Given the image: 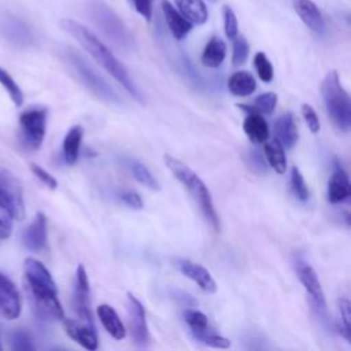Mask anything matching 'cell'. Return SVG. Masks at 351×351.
Returning <instances> with one entry per match:
<instances>
[{
  "instance_id": "cell-9",
  "label": "cell",
  "mask_w": 351,
  "mask_h": 351,
  "mask_svg": "<svg viewBox=\"0 0 351 351\" xmlns=\"http://www.w3.org/2000/svg\"><path fill=\"white\" fill-rule=\"evenodd\" d=\"M89 295H90V289H89L88 274L85 271L84 265H78L75 270V285H74V296H73L74 311L77 313L82 324L95 328L92 311H90Z\"/></svg>"
},
{
  "instance_id": "cell-15",
  "label": "cell",
  "mask_w": 351,
  "mask_h": 351,
  "mask_svg": "<svg viewBox=\"0 0 351 351\" xmlns=\"http://www.w3.org/2000/svg\"><path fill=\"white\" fill-rule=\"evenodd\" d=\"M351 195V185L347 176V171L336 160L335 169L328 184V199L330 203H341L347 200Z\"/></svg>"
},
{
  "instance_id": "cell-45",
  "label": "cell",
  "mask_w": 351,
  "mask_h": 351,
  "mask_svg": "<svg viewBox=\"0 0 351 351\" xmlns=\"http://www.w3.org/2000/svg\"><path fill=\"white\" fill-rule=\"evenodd\" d=\"M0 350H1V346H0Z\"/></svg>"
},
{
  "instance_id": "cell-38",
  "label": "cell",
  "mask_w": 351,
  "mask_h": 351,
  "mask_svg": "<svg viewBox=\"0 0 351 351\" xmlns=\"http://www.w3.org/2000/svg\"><path fill=\"white\" fill-rule=\"evenodd\" d=\"M339 311L343 322V336L350 341V330H351V304L346 298L339 299Z\"/></svg>"
},
{
  "instance_id": "cell-32",
  "label": "cell",
  "mask_w": 351,
  "mask_h": 351,
  "mask_svg": "<svg viewBox=\"0 0 351 351\" xmlns=\"http://www.w3.org/2000/svg\"><path fill=\"white\" fill-rule=\"evenodd\" d=\"M250 52V45L244 36H236L233 38V56L232 63L233 66H241L245 63Z\"/></svg>"
},
{
  "instance_id": "cell-29",
  "label": "cell",
  "mask_w": 351,
  "mask_h": 351,
  "mask_svg": "<svg viewBox=\"0 0 351 351\" xmlns=\"http://www.w3.org/2000/svg\"><path fill=\"white\" fill-rule=\"evenodd\" d=\"M0 85L7 90L12 103L16 107H21L23 103V93H22L19 85L15 82V80L10 75V73L1 67H0Z\"/></svg>"
},
{
  "instance_id": "cell-34",
  "label": "cell",
  "mask_w": 351,
  "mask_h": 351,
  "mask_svg": "<svg viewBox=\"0 0 351 351\" xmlns=\"http://www.w3.org/2000/svg\"><path fill=\"white\" fill-rule=\"evenodd\" d=\"M14 215L7 204L0 199V239H8L12 232Z\"/></svg>"
},
{
  "instance_id": "cell-11",
  "label": "cell",
  "mask_w": 351,
  "mask_h": 351,
  "mask_svg": "<svg viewBox=\"0 0 351 351\" xmlns=\"http://www.w3.org/2000/svg\"><path fill=\"white\" fill-rule=\"evenodd\" d=\"M22 311L21 295L16 285L0 273V317L5 319H16Z\"/></svg>"
},
{
  "instance_id": "cell-19",
  "label": "cell",
  "mask_w": 351,
  "mask_h": 351,
  "mask_svg": "<svg viewBox=\"0 0 351 351\" xmlns=\"http://www.w3.org/2000/svg\"><path fill=\"white\" fill-rule=\"evenodd\" d=\"M97 315L104 329L117 340H122L126 336V329L119 319L117 311L108 304H100L97 307Z\"/></svg>"
},
{
  "instance_id": "cell-42",
  "label": "cell",
  "mask_w": 351,
  "mask_h": 351,
  "mask_svg": "<svg viewBox=\"0 0 351 351\" xmlns=\"http://www.w3.org/2000/svg\"><path fill=\"white\" fill-rule=\"evenodd\" d=\"M121 199H122V202H123L126 206H129L130 208H134V210H141L143 206H144V203H143L141 197L138 196V193H136V192H133V191H126V192H123V193L121 195Z\"/></svg>"
},
{
  "instance_id": "cell-4",
  "label": "cell",
  "mask_w": 351,
  "mask_h": 351,
  "mask_svg": "<svg viewBox=\"0 0 351 351\" xmlns=\"http://www.w3.org/2000/svg\"><path fill=\"white\" fill-rule=\"evenodd\" d=\"M88 11L95 26L107 40L112 43V45L125 52L134 49L136 41L133 34L122 22V19L103 0H92L89 3Z\"/></svg>"
},
{
  "instance_id": "cell-24",
  "label": "cell",
  "mask_w": 351,
  "mask_h": 351,
  "mask_svg": "<svg viewBox=\"0 0 351 351\" xmlns=\"http://www.w3.org/2000/svg\"><path fill=\"white\" fill-rule=\"evenodd\" d=\"M84 130L80 125L70 128L63 140V158L67 165H74L80 155V147L82 141Z\"/></svg>"
},
{
  "instance_id": "cell-2",
  "label": "cell",
  "mask_w": 351,
  "mask_h": 351,
  "mask_svg": "<svg viewBox=\"0 0 351 351\" xmlns=\"http://www.w3.org/2000/svg\"><path fill=\"white\" fill-rule=\"evenodd\" d=\"M165 165L167 169L173 173V176L185 186V189L189 192V195L193 197L196 204L199 206L200 211L206 217V219L210 222L213 229L215 232H219L221 223H219V217L215 211L211 195L206 184L202 181V178L192 170L189 169L185 163H182L180 159L165 154L163 155Z\"/></svg>"
},
{
  "instance_id": "cell-22",
  "label": "cell",
  "mask_w": 351,
  "mask_h": 351,
  "mask_svg": "<svg viewBox=\"0 0 351 351\" xmlns=\"http://www.w3.org/2000/svg\"><path fill=\"white\" fill-rule=\"evenodd\" d=\"M228 88L232 95L239 96V97H245L254 93L256 89V82L255 78L251 73L240 70L233 73L229 80H228Z\"/></svg>"
},
{
  "instance_id": "cell-8",
  "label": "cell",
  "mask_w": 351,
  "mask_h": 351,
  "mask_svg": "<svg viewBox=\"0 0 351 351\" xmlns=\"http://www.w3.org/2000/svg\"><path fill=\"white\" fill-rule=\"evenodd\" d=\"M0 199L11 210L14 219L25 218L23 189L19 180L8 170L0 167Z\"/></svg>"
},
{
  "instance_id": "cell-23",
  "label": "cell",
  "mask_w": 351,
  "mask_h": 351,
  "mask_svg": "<svg viewBox=\"0 0 351 351\" xmlns=\"http://www.w3.org/2000/svg\"><path fill=\"white\" fill-rule=\"evenodd\" d=\"M226 56V45L223 43L222 38L214 36L208 40V43L206 44L203 53H202V63L206 67H219L223 62Z\"/></svg>"
},
{
  "instance_id": "cell-10",
  "label": "cell",
  "mask_w": 351,
  "mask_h": 351,
  "mask_svg": "<svg viewBox=\"0 0 351 351\" xmlns=\"http://www.w3.org/2000/svg\"><path fill=\"white\" fill-rule=\"evenodd\" d=\"M128 317H129V329L133 341L138 347H145L149 341L148 326L145 321V311L141 302L132 293L128 292Z\"/></svg>"
},
{
  "instance_id": "cell-6",
  "label": "cell",
  "mask_w": 351,
  "mask_h": 351,
  "mask_svg": "<svg viewBox=\"0 0 351 351\" xmlns=\"http://www.w3.org/2000/svg\"><path fill=\"white\" fill-rule=\"evenodd\" d=\"M293 263H295V270L299 277V281L302 282L304 291L308 295V300L313 306V310L322 321H328V308H326L325 295L314 269L299 255L295 256Z\"/></svg>"
},
{
  "instance_id": "cell-3",
  "label": "cell",
  "mask_w": 351,
  "mask_h": 351,
  "mask_svg": "<svg viewBox=\"0 0 351 351\" xmlns=\"http://www.w3.org/2000/svg\"><path fill=\"white\" fill-rule=\"evenodd\" d=\"M63 60L78 78V81L93 95L111 104H122L119 95L112 86L85 60V58L71 47H64L60 52Z\"/></svg>"
},
{
  "instance_id": "cell-17",
  "label": "cell",
  "mask_w": 351,
  "mask_h": 351,
  "mask_svg": "<svg viewBox=\"0 0 351 351\" xmlns=\"http://www.w3.org/2000/svg\"><path fill=\"white\" fill-rule=\"evenodd\" d=\"M160 7L167 27L171 32L173 37L177 40H182L192 30V23L188 19H185L169 0H160Z\"/></svg>"
},
{
  "instance_id": "cell-21",
  "label": "cell",
  "mask_w": 351,
  "mask_h": 351,
  "mask_svg": "<svg viewBox=\"0 0 351 351\" xmlns=\"http://www.w3.org/2000/svg\"><path fill=\"white\" fill-rule=\"evenodd\" d=\"M180 10V14L188 19L192 25H203L207 18V7L203 0H174Z\"/></svg>"
},
{
  "instance_id": "cell-36",
  "label": "cell",
  "mask_w": 351,
  "mask_h": 351,
  "mask_svg": "<svg viewBox=\"0 0 351 351\" xmlns=\"http://www.w3.org/2000/svg\"><path fill=\"white\" fill-rule=\"evenodd\" d=\"M195 339L202 341L206 346L215 347V348H228V347H230V341L226 337L219 336V335L211 332L210 329L203 332V333H200V335H197Z\"/></svg>"
},
{
  "instance_id": "cell-12",
  "label": "cell",
  "mask_w": 351,
  "mask_h": 351,
  "mask_svg": "<svg viewBox=\"0 0 351 351\" xmlns=\"http://www.w3.org/2000/svg\"><path fill=\"white\" fill-rule=\"evenodd\" d=\"M176 265L178 267V270L188 278H191L192 281H195L204 292L207 293H214L217 291V284L213 278V276L210 274V271L203 267L199 263H195L192 261L188 259H177Z\"/></svg>"
},
{
  "instance_id": "cell-39",
  "label": "cell",
  "mask_w": 351,
  "mask_h": 351,
  "mask_svg": "<svg viewBox=\"0 0 351 351\" xmlns=\"http://www.w3.org/2000/svg\"><path fill=\"white\" fill-rule=\"evenodd\" d=\"M302 114H303V118H304L306 125L310 129V132L311 133H318L319 128H321V123H319V119H318L314 108L310 104L304 103V104H302Z\"/></svg>"
},
{
  "instance_id": "cell-43",
  "label": "cell",
  "mask_w": 351,
  "mask_h": 351,
  "mask_svg": "<svg viewBox=\"0 0 351 351\" xmlns=\"http://www.w3.org/2000/svg\"><path fill=\"white\" fill-rule=\"evenodd\" d=\"M250 156H251V162L250 163H254V167H258L261 171H265V162H263L262 156L259 155V152L252 151L250 154Z\"/></svg>"
},
{
  "instance_id": "cell-31",
  "label": "cell",
  "mask_w": 351,
  "mask_h": 351,
  "mask_svg": "<svg viewBox=\"0 0 351 351\" xmlns=\"http://www.w3.org/2000/svg\"><path fill=\"white\" fill-rule=\"evenodd\" d=\"M254 66L258 77L263 82H270L273 80V66L263 52H256L254 56Z\"/></svg>"
},
{
  "instance_id": "cell-18",
  "label": "cell",
  "mask_w": 351,
  "mask_h": 351,
  "mask_svg": "<svg viewBox=\"0 0 351 351\" xmlns=\"http://www.w3.org/2000/svg\"><path fill=\"white\" fill-rule=\"evenodd\" d=\"M274 130L277 140L281 143V145L287 149H291L299 138L298 133V126L295 122V117L291 111L284 112L280 115L274 123Z\"/></svg>"
},
{
  "instance_id": "cell-27",
  "label": "cell",
  "mask_w": 351,
  "mask_h": 351,
  "mask_svg": "<svg viewBox=\"0 0 351 351\" xmlns=\"http://www.w3.org/2000/svg\"><path fill=\"white\" fill-rule=\"evenodd\" d=\"M4 33L18 44H29L32 41V33L29 27L15 18H7L3 23Z\"/></svg>"
},
{
  "instance_id": "cell-14",
  "label": "cell",
  "mask_w": 351,
  "mask_h": 351,
  "mask_svg": "<svg viewBox=\"0 0 351 351\" xmlns=\"http://www.w3.org/2000/svg\"><path fill=\"white\" fill-rule=\"evenodd\" d=\"M23 245L30 251H41L47 245V218L43 213H37L34 219L23 232Z\"/></svg>"
},
{
  "instance_id": "cell-26",
  "label": "cell",
  "mask_w": 351,
  "mask_h": 351,
  "mask_svg": "<svg viewBox=\"0 0 351 351\" xmlns=\"http://www.w3.org/2000/svg\"><path fill=\"white\" fill-rule=\"evenodd\" d=\"M265 156H266L267 163L270 165L271 169H274L276 173H278V174L285 173V170H287L285 151L277 138L265 144Z\"/></svg>"
},
{
  "instance_id": "cell-30",
  "label": "cell",
  "mask_w": 351,
  "mask_h": 351,
  "mask_svg": "<svg viewBox=\"0 0 351 351\" xmlns=\"http://www.w3.org/2000/svg\"><path fill=\"white\" fill-rule=\"evenodd\" d=\"M291 189H292L293 195L296 196V199H299L302 202H306L308 199L307 185L304 182L302 173L299 171V169L296 166H292V169H291Z\"/></svg>"
},
{
  "instance_id": "cell-28",
  "label": "cell",
  "mask_w": 351,
  "mask_h": 351,
  "mask_svg": "<svg viewBox=\"0 0 351 351\" xmlns=\"http://www.w3.org/2000/svg\"><path fill=\"white\" fill-rule=\"evenodd\" d=\"M182 317H184V321L188 324L193 337H196L197 335H200V333H203V332L210 329L207 317L202 311H199V310L186 308V310H184Z\"/></svg>"
},
{
  "instance_id": "cell-16",
  "label": "cell",
  "mask_w": 351,
  "mask_h": 351,
  "mask_svg": "<svg viewBox=\"0 0 351 351\" xmlns=\"http://www.w3.org/2000/svg\"><path fill=\"white\" fill-rule=\"evenodd\" d=\"M63 326L66 333L84 348L89 351H93L97 348L99 339L93 326H88L85 324H80V322H75L74 319L64 318V317H63Z\"/></svg>"
},
{
  "instance_id": "cell-37",
  "label": "cell",
  "mask_w": 351,
  "mask_h": 351,
  "mask_svg": "<svg viewBox=\"0 0 351 351\" xmlns=\"http://www.w3.org/2000/svg\"><path fill=\"white\" fill-rule=\"evenodd\" d=\"M223 29L228 38L233 40L237 36V18L234 11L229 5H223Z\"/></svg>"
},
{
  "instance_id": "cell-44",
  "label": "cell",
  "mask_w": 351,
  "mask_h": 351,
  "mask_svg": "<svg viewBox=\"0 0 351 351\" xmlns=\"http://www.w3.org/2000/svg\"><path fill=\"white\" fill-rule=\"evenodd\" d=\"M210 1H213V3H215V1H218V0H210Z\"/></svg>"
},
{
  "instance_id": "cell-7",
  "label": "cell",
  "mask_w": 351,
  "mask_h": 351,
  "mask_svg": "<svg viewBox=\"0 0 351 351\" xmlns=\"http://www.w3.org/2000/svg\"><path fill=\"white\" fill-rule=\"evenodd\" d=\"M47 114L45 108H30L19 115L21 134L27 148L37 149L41 147L45 136Z\"/></svg>"
},
{
  "instance_id": "cell-13",
  "label": "cell",
  "mask_w": 351,
  "mask_h": 351,
  "mask_svg": "<svg viewBox=\"0 0 351 351\" xmlns=\"http://www.w3.org/2000/svg\"><path fill=\"white\" fill-rule=\"evenodd\" d=\"M295 12L299 15L302 22L315 34H324L326 30L325 21L321 11L311 0H291Z\"/></svg>"
},
{
  "instance_id": "cell-25",
  "label": "cell",
  "mask_w": 351,
  "mask_h": 351,
  "mask_svg": "<svg viewBox=\"0 0 351 351\" xmlns=\"http://www.w3.org/2000/svg\"><path fill=\"white\" fill-rule=\"evenodd\" d=\"M125 166L130 170L132 176L144 186H147L151 191H159L160 185L156 181V178L152 176V173L148 170L147 166H144L141 162L136 160V159H130V158H125L123 159Z\"/></svg>"
},
{
  "instance_id": "cell-33",
  "label": "cell",
  "mask_w": 351,
  "mask_h": 351,
  "mask_svg": "<svg viewBox=\"0 0 351 351\" xmlns=\"http://www.w3.org/2000/svg\"><path fill=\"white\" fill-rule=\"evenodd\" d=\"M276 106H277V93L274 92L262 93L256 96V99L254 100V107L256 108L258 112H262V114H271Z\"/></svg>"
},
{
  "instance_id": "cell-35",
  "label": "cell",
  "mask_w": 351,
  "mask_h": 351,
  "mask_svg": "<svg viewBox=\"0 0 351 351\" xmlns=\"http://www.w3.org/2000/svg\"><path fill=\"white\" fill-rule=\"evenodd\" d=\"M10 344H11L12 350H19V351L34 350L32 339H30L29 333L25 330H14L10 335Z\"/></svg>"
},
{
  "instance_id": "cell-5",
  "label": "cell",
  "mask_w": 351,
  "mask_h": 351,
  "mask_svg": "<svg viewBox=\"0 0 351 351\" xmlns=\"http://www.w3.org/2000/svg\"><path fill=\"white\" fill-rule=\"evenodd\" d=\"M321 93L325 110L335 126L341 132H347L351 126V100L341 86L336 70H330L324 77Z\"/></svg>"
},
{
  "instance_id": "cell-40",
  "label": "cell",
  "mask_w": 351,
  "mask_h": 351,
  "mask_svg": "<svg viewBox=\"0 0 351 351\" xmlns=\"http://www.w3.org/2000/svg\"><path fill=\"white\" fill-rule=\"evenodd\" d=\"M30 170L33 171V174H34L45 186H48V188H51V189H56L58 181H56L55 177L51 176L47 170H44L43 167H40V166L36 165V163H32V165H30Z\"/></svg>"
},
{
  "instance_id": "cell-1",
  "label": "cell",
  "mask_w": 351,
  "mask_h": 351,
  "mask_svg": "<svg viewBox=\"0 0 351 351\" xmlns=\"http://www.w3.org/2000/svg\"><path fill=\"white\" fill-rule=\"evenodd\" d=\"M60 26L64 32L73 36L85 48V51L132 95V97H134L138 103L144 101L140 89L129 75L128 70L89 29L69 18L62 19Z\"/></svg>"
},
{
  "instance_id": "cell-20",
  "label": "cell",
  "mask_w": 351,
  "mask_h": 351,
  "mask_svg": "<svg viewBox=\"0 0 351 351\" xmlns=\"http://www.w3.org/2000/svg\"><path fill=\"white\" fill-rule=\"evenodd\" d=\"M243 129H244L247 137L250 138V141H252L255 144L266 143V140L269 137L267 122L263 119L262 115H259V112L248 114L243 123Z\"/></svg>"
},
{
  "instance_id": "cell-41",
  "label": "cell",
  "mask_w": 351,
  "mask_h": 351,
  "mask_svg": "<svg viewBox=\"0 0 351 351\" xmlns=\"http://www.w3.org/2000/svg\"><path fill=\"white\" fill-rule=\"evenodd\" d=\"M134 10L147 21L152 19V3L154 0H130Z\"/></svg>"
}]
</instances>
